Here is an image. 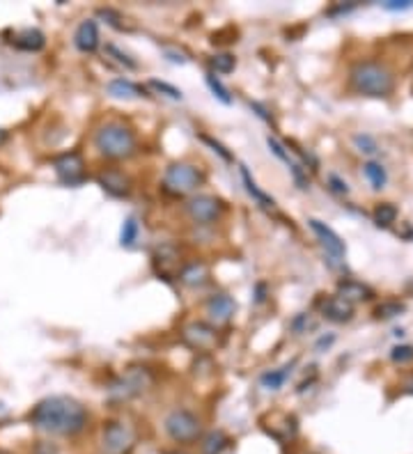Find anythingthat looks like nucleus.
Listing matches in <instances>:
<instances>
[{
    "mask_svg": "<svg viewBox=\"0 0 413 454\" xmlns=\"http://www.w3.org/2000/svg\"><path fill=\"white\" fill-rule=\"evenodd\" d=\"M266 145H269L271 154H273V156H278V159H280L282 163H287V165H292V163H294V161H292V156H289V150H285V145L278 141V138L269 136V138H266Z\"/></svg>",
    "mask_w": 413,
    "mask_h": 454,
    "instance_id": "c756f323",
    "label": "nucleus"
},
{
    "mask_svg": "<svg viewBox=\"0 0 413 454\" xmlns=\"http://www.w3.org/2000/svg\"><path fill=\"white\" fill-rule=\"evenodd\" d=\"M237 303L227 294H216L207 301V314L214 323H225L234 317Z\"/></svg>",
    "mask_w": 413,
    "mask_h": 454,
    "instance_id": "f8f14e48",
    "label": "nucleus"
},
{
    "mask_svg": "<svg viewBox=\"0 0 413 454\" xmlns=\"http://www.w3.org/2000/svg\"><path fill=\"white\" fill-rule=\"evenodd\" d=\"M207 85H209V90H211V92H214V97H216L218 101H223L225 106L232 104V97H229L227 88L223 85V83L218 80L216 73H207Z\"/></svg>",
    "mask_w": 413,
    "mask_h": 454,
    "instance_id": "a878e982",
    "label": "nucleus"
},
{
    "mask_svg": "<svg viewBox=\"0 0 413 454\" xmlns=\"http://www.w3.org/2000/svg\"><path fill=\"white\" fill-rule=\"evenodd\" d=\"M73 44H76V49L80 53L97 51V46H99V25H97V21L85 18V21L76 28V32H73Z\"/></svg>",
    "mask_w": 413,
    "mask_h": 454,
    "instance_id": "ddd939ff",
    "label": "nucleus"
},
{
    "mask_svg": "<svg viewBox=\"0 0 413 454\" xmlns=\"http://www.w3.org/2000/svg\"><path fill=\"white\" fill-rule=\"evenodd\" d=\"M179 280L184 285H188V287H198L207 280V268L205 264H198V262H193L188 266H184L181 268V273H179Z\"/></svg>",
    "mask_w": 413,
    "mask_h": 454,
    "instance_id": "412c9836",
    "label": "nucleus"
},
{
    "mask_svg": "<svg viewBox=\"0 0 413 454\" xmlns=\"http://www.w3.org/2000/svg\"><path fill=\"white\" fill-rule=\"evenodd\" d=\"M128 184H131V181H128V177L124 172H119V170H106V172L99 174V186L113 198L128 196V189H131Z\"/></svg>",
    "mask_w": 413,
    "mask_h": 454,
    "instance_id": "4468645a",
    "label": "nucleus"
},
{
    "mask_svg": "<svg viewBox=\"0 0 413 454\" xmlns=\"http://www.w3.org/2000/svg\"><path fill=\"white\" fill-rule=\"evenodd\" d=\"M390 358L395 360V363H409V360H413V347H409V345L395 347Z\"/></svg>",
    "mask_w": 413,
    "mask_h": 454,
    "instance_id": "473e14b6",
    "label": "nucleus"
},
{
    "mask_svg": "<svg viewBox=\"0 0 413 454\" xmlns=\"http://www.w3.org/2000/svg\"><path fill=\"white\" fill-rule=\"evenodd\" d=\"M44 44H46V37L42 30H37V28H25V30H21L14 37V46L21 51H30V53L42 51Z\"/></svg>",
    "mask_w": 413,
    "mask_h": 454,
    "instance_id": "dca6fc26",
    "label": "nucleus"
},
{
    "mask_svg": "<svg viewBox=\"0 0 413 454\" xmlns=\"http://www.w3.org/2000/svg\"><path fill=\"white\" fill-rule=\"evenodd\" d=\"M211 67H214L218 73H229V71L234 69V55H229V53L214 55V60H211Z\"/></svg>",
    "mask_w": 413,
    "mask_h": 454,
    "instance_id": "c85d7f7f",
    "label": "nucleus"
},
{
    "mask_svg": "<svg viewBox=\"0 0 413 454\" xmlns=\"http://www.w3.org/2000/svg\"><path fill=\"white\" fill-rule=\"evenodd\" d=\"M289 170H292V174H294V181L299 184V189H308V174L303 172L301 165H299V163H292Z\"/></svg>",
    "mask_w": 413,
    "mask_h": 454,
    "instance_id": "c9c22d12",
    "label": "nucleus"
},
{
    "mask_svg": "<svg viewBox=\"0 0 413 454\" xmlns=\"http://www.w3.org/2000/svg\"><path fill=\"white\" fill-rule=\"evenodd\" d=\"M330 342H333V335H330V337H321L317 347H319V349H321V347H328V345H330Z\"/></svg>",
    "mask_w": 413,
    "mask_h": 454,
    "instance_id": "58836bf2",
    "label": "nucleus"
},
{
    "mask_svg": "<svg viewBox=\"0 0 413 454\" xmlns=\"http://www.w3.org/2000/svg\"><path fill=\"white\" fill-rule=\"evenodd\" d=\"M363 174L367 177V181L372 184L374 191H381V189L385 186V181H388V174H385V168H383L381 163H376V161L365 163V165H363Z\"/></svg>",
    "mask_w": 413,
    "mask_h": 454,
    "instance_id": "4be33fe9",
    "label": "nucleus"
},
{
    "mask_svg": "<svg viewBox=\"0 0 413 454\" xmlns=\"http://www.w3.org/2000/svg\"><path fill=\"white\" fill-rule=\"evenodd\" d=\"M404 388H407V393H413V376L409 378V381H407V386H404Z\"/></svg>",
    "mask_w": 413,
    "mask_h": 454,
    "instance_id": "ea45409f",
    "label": "nucleus"
},
{
    "mask_svg": "<svg viewBox=\"0 0 413 454\" xmlns=\"http://www.w3.org/2000/svg\"><path fill=\"white\" fill-rule=\"evenodd\" d=\"M150 372L143 367H133V369H128V372L124 376H119L117 381L108 388V395H110V400H115V402H126V400H133V397H138L140 393H145V388L150 386Z\"/></svg>",
    "mask_w": 413,
    "mask_h": 454,
    "instance_id": "423d86ee",
    "label": "nucleus"
},
{
    "mask_svg": "<svg viewBox=\"0 0 413 454\" xmlns=\"http://www.w3.org/2000/svg\"><path fill=\"white\" fill-rule=\"evenodd\" d=\"M28 418L40 431L53 434V436H73L85 429L88 411L73 397L53 395L37 404Z\"/></svg>",
    "mask_w": 413,
    "mask_h": 454,
    "instance_id": "f257e3e1",
    "label": "nucleus"
},
{
    "mask_svg": "<svg viewBox=\"0 0 413 454\" xmlns=\"http://www.w3.org/2000/svg\"><path fill=\"white\" fill-rule=\"evenodd\" d=\"M352 88L367 97H385L393 90V73L379 62H358L352 69Z\"/></svg>",
    "mask_w": 413,
    "mask_h": 454,
    "instance_id": "7ed1b4c3",
    "label": "nucleus"
},
{
    "mask_svg": "<svg viewBox=\"0 0 413 454\" xmlns=\"http://www.w3.org/2000/svg\"><path fill=\"white\" fill-rule=\"evenodd\" d=\"M200 184H202V172L196 165H188V163H172L163 174L165 191L174 193V196H188Z\"/></svg>",
    "mask_w": 413,
    "mask_h": 454,
    "instance_id": "39448f33",
    "label": "nucleus"
},
{
    "mask_svg": "<svg viewBox=\"0 0 413 454\" xmlns=\"http://www.w3.org/2000/svg\"><path fill=\"white\" fill-rule=\"evenodd\" d=\"M106 90H108L110 97H115V99H126V101H128V99L145 97V90L138 88L136 83L126 80V78H115V80H110Z\"/></svg>",
    "mask_w": 413,
    "mask_h": 454,
    "instance_id": "f3484780",
    "label": "nucleus"
},
{
    "mask_svg": "<svg viewBox=\"0 0 413 454\" xmlns=\"http://www.w3.org/2000/svg\"><path fill=\"white\" fill-rule=\"evenodd\" d=\"M308 225H310L312 232H315V237L319 239V244L324 246V250H326L330 257H333V259H342L345 257L347 248H345V241L340 239L337 232H333L326 223H321V220H317V218H310Z\"/></svg>",
    "mask_w": 413,
    "mask_h": 454,
    "instance_id": "9d476101",
    "label": "nucleus"
},
{
    "mask_svg": "<svg viewBox=\"0 0 413 454\" xmlns=\"http://www.w3.org/2000/svg\"><path fill=\"white\" fill-rule=\"evenodd\" d=\"M168 58H170L172 62H179V64L186 62V58H184V55H177V53H172V51H168Z\"/></svg>",
    "mask_w": 413,
    "mask_h": 454,
    "instance_id": "4c0bfd02",
    "label": "nucleus"
},
{
    "mask_svg": "<svg viewBox=\"0 0 413 454\" xmlns=\"http://www.w3.org/2000/svg\"><path fill=\"white\" fill-rule=\"evenodd\" d=\"M0 454H5V452H0Z\"/></svg>",
    "mask_w": 413,
    "mask_h": 454,
    "instance_id": "37998d69",
    "label": "nucleus"
},
{
    "mask_svg": "<svg viewBox=\"0 0 413 454\" xmlns=\"http://www.w3.org/2000/svg\"><path fill=\"white\" fill-rule=\"evenodd\" d=\"M188 216L196 220L200 225H209V223H216L223 214V205L220 200L214 196H193L186 205Z\"/></svg>",
    "mask_w": 413,
    "mask_h": 454,
    "instance_id": "0eeeda50",
    "label": "nucleus"
},
{
    "mask_svg": "<svg viewBox=\"0 0 413 454\" xmlns=\"http://www.w3.org/2000/svg\"><path fill=\"white\" fill-rule=\"evenodd\" d=\"M328 184H330V189H333L335 193H342V196H347V193H349V184L345 179H340L337 174H328Z\"/></svg>",
    "mask_w": 413,
    "mask_h": 454,
    "instance_id": "e433bc0d",
    "label": "nucleus"
},
{
    "mask_svg": "<svg viewBox=\"0 0 413 454\" xmlns=\"http://www.w3.org/2000/svg\"><path fill=\"white\" fill-rule=\"evenodd\" d=\"M337 296L345 301H363V299H372V289L365 287L363 282H356V280H345L337 285Z\"/></svg>",
    "mask_w": 413,
    "mask_h": 454,
    "instance_id": "a211bd4d",
    "label": "nucleus"
},
{
    "mask_svg": "<svg viewBox=\"0 0 413 454\" xmlns=\"http://www.w3.org/2000/svg\"><path fill=\"white\" fill-rule=\"evenodd\" d=\"M106 53H108V55H113V58H115V60H117L119 64H124V67H128V69H136V62H133L131 58H128V55H126V53H122V51H119V49H117V46H113V44H108V46H106Z\"/></svg>",
    "mask_w": 413,
    "mask_h": 454,
    "instance_id": "2f4dec72",
    "label": "nucleus"
},
{
    "mask_svg": "<svg viewBox=\"0 0 413 454\" xmlns=\"http://www.w3.org/2000/svg\"><path fill=\"white\" fill-rule=\"evenodd\" d=\"M411 7L413 0H388V3H383V9H388V12H407Z\"/></svg>",
    "mask_w": 413,
    "mask_h": 454,
    "instance_id": "f704fd0d",
    "label": "nucleus"
},
{
    "mask_svg": "<svg viewBox=\"0 0 413 454\" xmlns=\"http://www.w3.org/2000/svg\"><path fill=\"white\" fill-rule=\"evenodd\" d=\"M5 141H7V133L3 131V129H0V145H3Z\"/></svg>",
    "mask_w": 413,
    "mask_h": 454,
    "instance_id": "a19ab883",
    "label": "nucleus"
},
{
    "mask_svg": "<svg viewBox=\"0 0 413 454\" xmlns=\"http://www.w3.org/2000/svg\"><path fill=\"white\" fill-rule=\"evenodd\" d=\"M239 170H241V179H244V186H246V191L251 193L253 200L257 202V205H262L264 209H273V207H275L273 198H269V196H266V193L260 189V186H257L255 179L251 177V172H248V170L244 168V165H241V168H239Z\"/></svg>",
    "mask_w": 413,
    "mask_h": 454,
    "instance_id": "6ab92c4d",
    "label": "nucleus"
},
{
    "mask_svg": "<svg viewBox=\"0 0 413 454\" xmlns=\"http://www.w3.org/2000/svg\"><path fill=\"white\" fill-rule=\"evenodd\" d=\"M104 450L108 454H124L133 443V431L124 422H108L104 427Z\"/></svg>",
    "mask_w": 413,
    "mask_h": 454,
    "instance_id": "1a4fd4ad",
    "label": "nucleus"
},
{
    "mask_svg": "<svg viewBox=\"0 0 413 454\" xmlns=\"http://www.w3.org/2000/svg\"><path fill=\"white\" fill-rule=\"evenodd\" d=\"M95 147L106 159L122 161L136 152V136L131 129L124 124L108 122L104 126H99V131L95 133Z\"/></svg>",
    "mask_w": 413,
    "mask_h": 454,
    "instance_id": "f03ea898",
    "label": "nucleus"
},
{
    "mask_svg": "<svg viewBox=\"0 0 413 454\" xmlns=\"http://www.w3.org/2000/svg\"><path fill=\"white\" fill-rule=\"evenodd\" d=\"M138 232H140V227H138V220L133 216H128L124 220V225H122V234H119V244L122 246H133L136 244V239H138Z\"/></svg>",
    "mask_w": 413,
    "mask_h": 454,
    "instance_id": "393cba45",
    "label": "nucleus"
},
{
    "mask_svg": "<svg viewBox=\"0 0 413 454\" xmlns=\"http://www.w3.org/2000/svg\"><path fill=\"white\" fill-rule=\"evenodd\" d=\"M165 454H181V452H165Z\"/></svg>",
    "mask_w": 413,
    "mask_h": 454,
    "instance_id": "79ce46f5",
    "label": "nucleus"
},
{
    "mask_svg": "<svg viewBox=\"0 0 413 454\" xmlns=\"http://www.w3.org/2000/svg\"><path fill=\"white\" fill-rule=\"evenodd\" d=\"M200 141H202V143H207V145L211 147V150H214V152L220 156V159H223V161H232V154H229V152L225 150V147L220 145V143H216L214 138H209V136H200Z\"/></svg>",
    "mask_w": 413,
    "mask_h": 454,
    "instance_id": "72a5a7b5",
    "label": "nucleus"
},
{
    "mask_svg": "<svg viewBox=\"0 0 413 454\" xmlns=\"http://www.w3.org/2000/svg\"><path fill=\"white\" fill-rule=\"evenodd\" d=\"M400 312H404V305L397 303V301H388V303H381L379 308H376V317H379V319H393V317H397Z\"/></svg>",
    "mask_w": 413,
    "mask_h": 454,
    "instance_id": "7c9ffc66",
    "label": "nucleus"
},
{
    "mask_svg": "<svg viewBox=\"0 0 413 454\" xmlns=\"http://www.w3.org/2000/svg\"><path fill=\"white\" fill-rule=\"evenodd\" d=\"M395 220H397V209L393 205H379L374 209V223L379 227H388Z\"/></svg>",
    "mask_w": 413,
    "mask_h": 454,
    "instance_id": "b1692460",
    "label": "nucleus"
},
{
    "mask_svg": "<svg viewBox=\"0 0 413 454\" xmlns=\"http://www.w3.org/2000/svg\"><path fill=\"white\" fill-rule=\"evenodd\" d=\"M150 88H152L154 92H159V95L172 99V101H181V99H184L181 90H177L174 85H170V83H163V80H150Z\"/></svg>",
    "mask_w": 413,
    "mask_h": 454,
    "instance_id": "bb28decb",
    "label": "nucleus"
},
{
    "mask_svg": "<svg viewBox=\"0 0 413 454\" xmlns=\"http://www.w3.org/2000/svg\"><path fill=\"white\" fill-rule=\"evenodd\" d=\"M53 168L58 172V177L62 184L67 186H78V184L85 179V163H83L80 154L76 152H69V154H62L58 159L53 161Z\"/></svg>",
    "mask_w": 413,
    "mask_h": 454,
    "instance_id": "6e6552de",
    "label": "nucleus"
},
{
    "mask_svg": "<svg viewBox=\"0 0 413 454\" xmlns=\"http://www.w3.org/2000/svg\"><path fill=\"white\" fill-rule=\"evenodd\" d=\"M352 314H354V305L345 301V299H340V296H333V299H328L324 303V317L330 319V321H335V323H345L352 319Z\"/></svg>",
    "mask_w": 413,
    "mask_h": 454,
    "instance_id": "2eb2a0df",
    "label": "nucleus"
},
{
    "mask_svg": "<svg viewBox=\"0 0 413 454\" xmlns=\"http://www.w3.org/2000/svg\"><path fill=\"white\" fill-rule=\"evenodd\" d=\"M163 427H165V434H168L172 441L193 443L200 436L202 424H200V418L196 413H191L186 409H174V411H170L168 415H165Z\"/></svg>",
    "mask_w": 413,
    "mask_h": 454,
    "instance_id": "20e7f679",
    "label": "nucleus"
},
{
    "mask_svg": "<svg viewBox=\"0 0 413 454\" xmlns=\"http://www.w3.org/2000/svg\"><path fill=\"white\" fill-rule=\"evenodd\" d=\"M354 145L358 147V152H363V154H376V152H379L376 141L372 136H367V133H356L354 136Z\"/></svg>",
    "mask_w": 413,
    "mask_h": 454,
    "instance_id": "cd10ccee",
    "label": "nucleus"
},
{
    "mask_svg": "<svg viewBox=\"0 0 413 454\" xmlns=\"http://www.w3.org/2000/svg\"><path fill=\"white\" fill-rule=\"evenodd\" d=\"M184 340L193 349H211L216 345V328L205 321H193L184 328Z\"/></svg>",
    "mask_w": 413,
    "mask_h": 454,
    "instance_id": "9b49d317",
    "label": "nucleus"
},
{
    "mask_svg": "<svg viewBox=\"0 0 413 454\" xmlns=\"http://www.w3.org/2000/svg\"><path fill=\"white\" fill-rule=\"evenodd\" d=\"M227 448V436L223 431H209L202 441V454H220Z\"/></svg>",
    "mask_w": 413,
    "mask_h": 454,
    "instance_id": "5701e85b",
    "label": "nucleus"
},
{
    "mask_svg": "<svg viewBox=\"0 0 413 454\" xmlns=\"http://www.w3.org/2000/svg\"><path fill=\"white\" fill-rule=\"evenodd\" d=\"M292 367H294V363L282 365V367H278V369H271V372L262 374V378H260L262 386L269 388V390H280V388L285 386V381H287L289 374H292Z\"/></svg>",
    "mask_w": 413,
    "mask_h": 454,
    "instance_id": "aec40b11",
    "label": "nucleus"
}]
</instances>
